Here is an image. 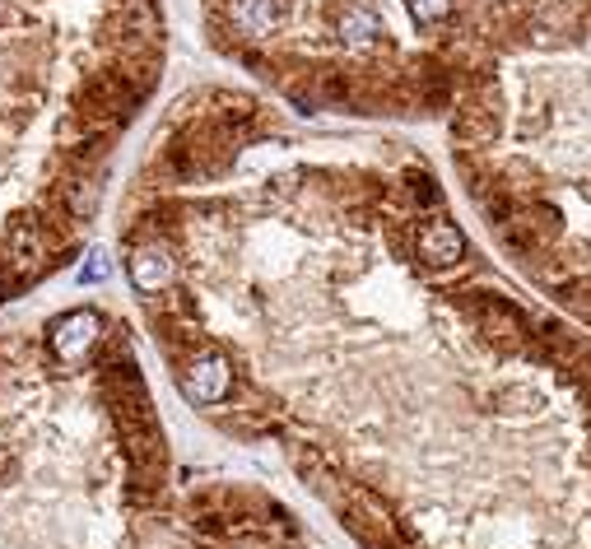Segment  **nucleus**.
<instances>
[{
  "instance_id": "f257e3e1",
  "label": "nucleus",
  "mask_w": 591,
  "mask_h": 549,
  "mask_svg": "<svg viewBox=\"0 0 591 549\" xmlns=\"http://www.w3.org/2000/svg\"><path fill=\"white\" fill-rule=\"evenodd\" d=\"M168 387L359 549H591V331L396 140L187 103L117 224Z\"/></svg>"
},
{
  "instance_id": "f03ea898",
  "label": "nucleus",
  "mask_w": 591,
  "mask_h": 549,
  "mask_svg": "<svg viewBox=\"0 0 591 549\" xmlns=\"http://www.w3.org/2000/svg\"><path fill=\"white\" fill-rule=\"evenodd\" d=\"M177 498L131 322L0 312V549H149Z\"/></svg>"
},
{
  "instance_id": "7ed1b4c3",
  "label": "nucleus",
  "mask_w": 591,
  "mask_h": 549,
  "mask_svg": "<svg viewBox=\"0 0 591 549\" xmlns=\"http://www.w3.org/2000/svg\"><path fill=\"white\" fill-rule=\"evenodd\" d=\"M452 163L494 256L591 331V0H536L466 56Z\"/></svg>"
},
{
  "instance_id": "20e7f679",
  "label": "nucleus",
  "mask_w": 591,
  "mask_h": 549,
  "mask_svg": "<svg viewBox=\"0 0 591 549\" xmlns=\"http://www.w3.org/2000/svg\"><path fill=\"white\" fill-rule=\"evenodd\" d=\"M42 0H0V308L89 252L112 149L149 94L154 14L80 52L33 33Z\"/></svg>"
},
{
  "instance_id": "39448f33",
  "label": "nucleus",
  "mask_w": 591,
  "mask_h": 549,
  "mask_svg": "<svg viewBox=\"0 0 591 549\" xmlns=\"http://www.w3.org/2000/svg\"><path fill=\"white\" fill-rule=\"evenodd\" d=\"M149 549H326L280 494L247 480L177 484Z\"/></svg>"
},
{
  "instance_id": "423d86ee",
  "label": "nucleus",
  "mask_w": 591,
  "mask_h": 549,
  "mask_svg": "<svg viewBox=\"0 0 591 549\" xmlns=\"http://www.w3.org/2000/svg\"><path fill=\"white\" fill-rule=\"evenodd\" d=\"M112 270H117V261H112L103 247H89V256H84V266H80V284H108L112 280Z\"/></svg>"
}]
</instances>
